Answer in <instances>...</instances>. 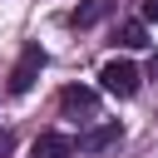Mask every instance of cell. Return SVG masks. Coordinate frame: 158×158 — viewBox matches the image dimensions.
I'll return each instance as SVG.
<instances>
[{
  "mask_svg": "<svg viewBox=\"0 0 158 158\" xmlns=\"http://www.w3.org/2000/svg\"><path fill=\"white\" fill-rule=\"evenodd\" d=\"M109 10H114V0H84V5L74 10V25H79V30H84V25H99Z\"/></svg>",
  "mask_w": 158,
  "mask_h": 158,
  "instance_id": "8992f818",
  "label": "cell"
},
{
  "mask_svg": "<svg viewBox=\"0 0 158 158\" xmlns=\"http://www.w3.org/2000/svg\"><path fill=\"white\" fill-rule=\"evenodd\" d=\"M118 44H123V49H143V44H148L143 20H123V25H118Z\"/></svg>",
  "mask_w": 158,
  "mask_h": 158,
  "instance_id": "52a82bcc",
  "label": "cell"
},
{
  "mask_svg": "<svg viewBox=\"0 0 158 158\" xmlns=\"http://www.w3.org/2000/svg\"><path fill=\"white\" fill-rule=\"evenodd\" d=\"M143 25H158V0H143Z\"/></svg>",
  "mask_w": 158,
  "mask_h": 158,
  "instance_id": "ba28073f",
  "label": "cell"
},
{
  "mask_svg": "<svg viewBox=\"0 0 158 158\" xmlns=\"http://www.w3.org/2000/svg\"><path fill=\"white\" fill-rule=\"evenodd\" d=\"M30 158H74V138L69 133H40L30 143Z\"/></svg>",
  "mask_w": 158,
  "mask_h": 158,
  "instance_id": "5b68a950",
  "label": "cell"
},
{
  "mask_svg": "<svg viewBox=\"0 0 158 158\" xmlns=\"http://www.w3.org/2000/svg\"><path fill=\"white\" fill-rule=\"evenodd\" d=\"M148 79H158V54H153V59H148Z\"/></svg>",
  "mask_w": 158,
  "mask_h": 158,
  "instance_id": "30bf717a",
  "label": "cell"
},
{
  "mask_svg": "<svg viewBox=\"0 0 158 158\" xmlns=\"http://www.w3.org/2000/svg\"><path fill=\"white\" fill-rule=\"evenodd\" d=\"M138 64H128V59H109L104 69H99V89L104 94H114V99H133L138 94Z\"/></svg>",
  "mask_w": 158,
  "mask_h": 158,
  "instance_id": "6da1fadb",
  "label": "cell"
},
{
  "mask_svg": "<svg viewBox=\"0 0 158 158\" xmlns=\"http://www.w3.org/2000/svg\"><path fill=\"white\" fill-rule=\"evenodd\" d=\"M10 148H15V133H10V128H0V158H5Z\"/></svg>",
  "mask_w": 158,
  "mask_h": 158,
  "instance_id": "9c48e42d",
  "label": "cell"
},
{
  "mask_svg": "<svg viewBox=\"0 0 158 158\" xmlns=\"http://www.w3.org/2000/svg\"><path fill=\"white\" fill-rule=\"evenodd\" d=\"M118 138H123V128H118V118H109V123H99V128L79 133V143H74V148H84V153H104V148H114Z\"/></svg>",
  "mask_w": 158,
  "mask_h": 158,
  "instance_id": "277c9868",
  "label": "cell"
},
{
  "mask_svg": "<svg viewBox=\"0 0 158 158\" xmlns=\"http://www.w3.org/2000/svg\"><path fill=\"white\" fill-rule=\"evenodd\" d=\"M59 109L69 114V118H94V109H99V94L94 89H84V84H69V89H59Z\"/></svg>",
  "mask_w": 158,
  "mask_h": 158,
  "instance_id": "3957f363",
  "label": "cell"
},
{
  "mask_svg": "<svg viewBox=\"0 0 158 158\" xmlns=\"http://www.w3.org/2000/svg\"><path fill=\"white\" fill-rule=\"evenodd\" d=\"M40 69H44V49L40 44H25L20 59H15V69H10V94H30L35 79H40Z\"/></svg>",
  "mask_w": 158,
  "mask_h": 158,
  "instance_id": "7a4b0ae2",
  "label": "cell"
}]
</instances>
